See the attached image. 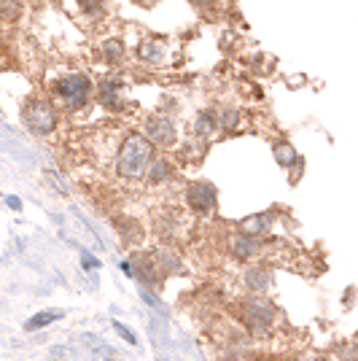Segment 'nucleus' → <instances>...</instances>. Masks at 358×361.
Returning a JSON list of instances; mask_svg holds the SVG:
<instances>
[{
	"label": "nucleus",
	"instance_id": "obj_16",
	"mask_svg": "<svg viewBox=\"0 0 358 361\" xmlns=\"http://www.w3.org/2000/svg\"><path fill=\"white\" fill-rule=\"evenodd\" d=\"M140 57H143L146 62H154V65H156V62L162 60V46L154 44V41H149V44L143 41V46H140Z\"/></svg>",
	"mask_w": 358,
	"mask_h": 361
},
{
	"label": "nucleus",
	"instance_id": "obj_9",
	"mask_svg": "<svg viewBox=\"0 0 358 361\" xmlns=\"http://www.w3.org/2000/svg\"><path fill=\"white\" fill-rule=\"evenodd\" d=\"M232 254L237 256V259H254V254H256V238L232 235Z\"/></svg>",
	"mask_w": 358,
	"mask_h": 361
},
{
	"label": "nucleus",
	"instance_id": "obj_19",
	"mask_svg": "<svg viewBox=\"0 0 358 361\" xmlns=\"http://www.w3.org/2000/svg\"><path fill=\"white\" fill-rule=\"evenodd\" d=\"M113 326H116V331H119L121 337H124V340H127V343H130V345H135V343H137V340H135V334L130 329H124V326H121L119 321H113Z\"/></svg>",
	"mask_w": 358,
	"mask_h": 361
},
{
	"label": "nucleus",
	"instance_id": "obj_6",
	"mask_svg": "<svg viewBox=\"0 0 358 361\" xmlns=\"http://www.w3.org/2000/svg\"><path fill=\"white\" fill-rule=\"evenodd\" d=\"M146 135L151 143H159V146H173L175 143V124L167 119V116H151L146 119Z\"/></svg>",
	"mask_w": 358,
	"mask_h": 361
},
{
	"label": "nucleus",
	"instance_id": "obj_7",
	"mask_svg": "<svg viewBox=\"0 0 358 361\" xmlns=\"http://www.w3.org/2000/svg\"><path fill=\"white\" fill-rule=\"evenodd\" d=\"M100 103L111 111H121L124 108V84L121 81H113L108 78L100 84Z\"/></svg>",
	"mask_w": 358,
	"mask_h": 361
},
{
	"label": "nucleus",
	"instance_id": "obj_15",
	"mask_svg": "<svg viewBox=\"0 0 358 361\" xmlns=\"http://www.w3.org/2000/svg\"><path fill=\"white\" fill-rule=\"evenodd\" d=\"M275 159L283 167L294 165V162H297V151L291 149L288 143H278V146H275Z\"/></svg>",
	"mask_w": 358,
	"mask_h": 361
},
{
	"label": "nucleus",
	"instance_id": "obj_10",
	"mask_svg": "<svg viewBox=\"0 0 358 361\" xmlns=\"http://www.w3.org/2000/svg\"><path fill=\"white\" fill-rule=\"evenodd\" d=\"M195 130H197V135H202V137L213 135V133L218 130V116H216L213 111H202L195 121Z\"/></svg>",
	"mask_w": 358,
	"mask_h": 361
},
{
	"label": "nucleus",
	"instance_id": "obj_3",
	"mask_svg": "<svg viewBox=\"0 0 358 361\" xmlns=\"http://www.w3.org/2000/svg\"><path fill=\"white\" fill-rule=\"evenodd\" d=\"M22 121L32 135H49L57 130L60 116H57V108L46 97H32L30 103H25V108H22Z\"/></svg>",
	"mask_w": 358,
	"mask_h": 361
},
{
	"label": "nucleus",
	"instance_id": "obj_20",
	"mask_svg": "<svg viewBox=\"0 0 358 361\" xmlns=\"http://www.w3.org/2000/svg\"><path fill=\"white\" fill-rule=\"evenodd\" d=\"M137 3H154V0H137Z\"/></svg>",
	"mask_w": 358,
	"mask_h": 361
},
{
	"label": "nucleus",
	"instance_id": "obj_5",
	"mask_svg": "<svg viewBox=\"0 0 358 361\" xmlns=\"http://www.w3.org/2000/svg\"><path fill=\"white\" fill-rule=\"evenodd\" d=\"M242 316H245L248 326L254 331H264V329H269L272 321H275V307H272L267 300H248L245 302Z\"/></svg>",
	"mask_w": 358,
	"mask_h": 361
},
{
	"label": "nucleus",
	"instance_id": "obj_12",
	"mask_svg": "<svg viewBox=\"0 0 358 361\" xmlns=\"http://www.w3.org/2000/svg\"><path fill=\"white\" fill-rule=\"evenodd\" d=\"M173 176V167L167 165L164 159H159V162H151V167L146 170V178L151 180V183H162V180H167Z\"/></svg>",
	"mask_w": 358,
	"mask_h": 361
},
{
	"label": "nucleus",
	"instance_id": "obj_1",
	"mask_svg": "<svg viewBox=\"0 0 358 361\" xmlns=\"http://www.w3.org/2000/svg\"><path fill=\"white\" fill-rule=\"evenodd\" d=\"M154 162V143L140 133H130L121 140L116 154V173L124 180H137L146 176V170Z\"/></svg>",
	"mask_w": 358,
	"mask_h": 361
},
{
	"label": "nucleus",
	"instance_id": "obj_8",
	"mask_svg": "<svg viewBox=\"0 0 358 361\" xmlns=\"http://www.w3.org/2000/svg\"><path fill=\"white\" fill-rule=\"evenodd\" d=\"M269 226V213H261V216H254V219H245L242 224H240V235H245V238H259V235H264Z\"/></svg>",
	"mask_w": 358,
	"mask_h": 361
},
{
	"label": "nucleus",
	"instance_id": "obj_11",
	"mask_svg": "<svg viewBox=\"0 0 358 361\" xmlns=\"http://www.w3.org/2000/svg\"><path fill=\"white\" fill-rule=\"evenodd\" d=\"M154 259V264L159 267V272H175V270H180V262H178V256L173 254V251H167V248H159L156 254L151 256Z\"/></svg>",
	"mask_w": 358,
	"mask_h": 361
},
{
	"label": "nucleus",
	"instance_id": "obj_4",
	"mask_svg": "<svg viewBox=\"0 0 358 361\" xmlns=\"http://www.w3.org/2000/svg\"><path fill=\"white\" fill-rule=\"evenodd\" d=\"M186 202L199 216H210V213L216 211V189L210 183H205V180H192L186 186Z\"/></svg>",
	"mask_w": 358,
	"mask_h": 361
},
{
	"label": "nucleus",
	"instance_id": "obj_13",
	"mask_svg": "<svg viewBox=\"0 0 358 361\" xmlns=\"http://www.w3.org/2000/svg\"><path fill=\"white\" fill-rule=\"evenodd\" d=\"M60 318V313L57 310H44V313H38V316H32L27 324H25V329L27 331H35V329H44V326H49V324H54Z\"/></svg>",
	"mask_w": 358,
	"mask_h": 361
},
{
	"label": "nucleus",
	"instance_id": "obj_2",
	"mask_svg": "<svg viewBox=\"0 0 358 361\" xmlns=\"http://www.w3.org/2000/svg\"><path fill=\"white\" fill-rule=\"evenodd\" d=\"M51 90H54V94H57V100H60L62 106L75 111V108L87 106V100H90L92 94V81L90 75L84 73H65L54 81Z\"/></svg>",
	"mask_w": 358,
	"mask_h": 361
},
{
	"label": "nucleus",
	"instance_id": "obj_18",
	"mask_svg": "<svg viewBox=\"0 0 358 361\" xmlns=\"http://www.w3.org/2000/svg\"><path fill=\"white\" fill-rule=\"evenodd\" d=\"M121 54H124L121 44H116V41H108V44H105V57H108L111 62H119Z\"/></svg>",
	"mask_w": 358,
	"mask_h": 361
},
{
	"label": "nucleus",
	"instance_id": "obj_14",
	"mask_svg": "<svg viewBox=\"0 0 358 361\" xmlns=\"http://www.w3.org/2000/svg\"><path fill=\"white\" fill-rule=\"evenodd\" d=\"M248 278V286L254 288V291H261V288H267V278L269 272L264 270V267H254V270L245 275Z\"/></svg>",
	"mask_w": 358,
	"mask_h": 361
},
{
	"label": "nucleus",
	"instance_id": "obj_17",
	"mask_svg": "<svg viewBox=\"0 0 358 361\" xmlns=\"http://www.w3.org/2000/svg\"><path fill=\"white\" fill-rule=\"evenodd\" d=\"M19 3L16 0H0V19L3 22H14L16 16H19Z\"/></svg>",
	"mask_w": 358,
	"mask_h": 361
}]
</instances>
